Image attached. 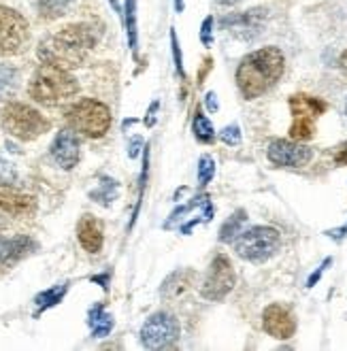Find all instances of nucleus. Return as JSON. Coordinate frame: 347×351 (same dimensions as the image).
Masks as SVG:
<instances>
[{"label": "nucleus", "instance_id": "obj_1", "mask_svg": "<svg viewBox=\"0 0 347 351\" xmlns=\"http://www.w3.org/2000/svg\"><path fill=\"white\" fill-rule=\"evenodd\" d=\"M96 40L98 34L92 26L73 24L45 38L38 47V58L60 69H73L86 60V56L96 45Z\"/></svg>", "mask_w": 347, "mask_h": 351}, {"label": "nucleus", "instance_id": "obj_2", "mask_svg": "<svg viewBox=\"0 0 347 351\" xmlns=\"http://www.w3.org/2000/svg\"><path fill=\"white\" fill-rule=\"evenodd\" d=\"M285 69V58L277 47H262L243 58L237 71V86L241 94L252 100L269 92Z\"/></svg>", "mask_w": 347, "mask_h": 351}, {"label": "nucleus", "instance_id": "obj_3", "mask_svg": "<svg viewBox=\"0 0 347 351\" xmlns=\"http://www.w3.org/2000/svg\"><path fill=\"white\" fill-rule=\"evenodd\" d=\"M77 92H79L77 79L67 69L47 64V62H43V64L36 69L28 86L30 98H34L40 105H49V107L60 105V102H64Z\"/></svg>", "mask_w": 347, "mask_h": 351}, {"label": "nucleus", "instance_id": "obj_4", "mask_svg": "<svg viewBox=\"0 0 347 351\" xmlns=\"http://www.w3.org/2000/svg\"><path fill=\"white\" fill-rule=\"evenodd\" d=\"M67 121L71 123L73 130L90 138H100L107 134L111 126V111L103 102H98L94 98H84L75 102L67 111Z\"/></svg>", "mask_w": 347, "mask_h": 351}, {"label": "nucleus", "instance_id": "obj_5", "mask_svg": "<svg viewBox=\"0 0 347 351\" xmlns=\"http://www.w3.org/2000/svg\"><path fill=\"white\" fill-rule=\"evenodd\" d=\"M0 123L11 136L19 141H34L36 136L49 130V121L32 107L22 105V102H9L7 107H3Z\"/></svg>", "mask_w": 347, "mask_h": 351}, {"label": "nucleus", "instance_id": "obj_6", "mask_svg": "<svg viewBox=\"0 0 347 351\" xmlns=\"http://www.w3.org/2000/svg\"><path fill=\"white\" fill-rule=\"evenodd\" d=\"M281 245V237L275 228H267V226H256L241 232L235 239V252L250 262H264L269 260Z\"/></svg>", "mask_w": 347, "mask_h": 351}, {"label": "nucleus", "instance_id": "obj_7", "mask_svg": "<svg viewBox=\"0 0 347 351\" xmlns=\"http://www.w3.org/2000/svg\"><path fill=\"white\" fill-rule=\"evenodd\" d=\"M30 38V26L17 11L0 5V53H19Z\"/></svg>", "mask_w": 347, "mask_h": 351}, {"label": "nucleus", "instance_id": "obj_8", "mask_svg": "<svg viewBox=\"0 0 347 351\" xmlns=\"http://www.w3.org/2000/svg\"><path fill=\"white\" fill-rule=\"evenodd\" d=\"M232 287H235L232 264L226 256H217L209 266V273H207L205 281H202L200 294H202V298L217 302V300L226 298Z\"/></svg>", "mask_w": 347, "mask_h": 351}, {"label": "nucleus", "instance_id": "obj_9", "mask_svg": "<svg viewBox=\"0 0 347 351\" xmlns=\"http://www.w3.org/2000/svg\"><path fill=\"white\" fill-rule=\"evenodd\" d=\"M179 337V324L169 313L152 315L141 330V341L147 349H165Z\"/></svg>", "mask_w": 347, "mask_h": 351}, {"label": "nucleus", "instance_id": "obj_10", "mask_svg": "<svg viewBox=\"0 0 347 351\" xmlns=\"http://www.w3.org/2000/svg\"><path fill=\"white\" fill-rule=\"evenodd\" d=\"M267 11L264 9H252L245 13H235L222 19L224 30H228L232 36L243 38V40H254L256 36H260L264 22H267Z\"/></svg>", "mask_w": 347, "mask_h": 351}, {"label": "nucleus", "instance_id": "obj_11", "mask_svg": "<svg viewBox=\"0 0 347 351\" xmlns=\"http://www.w3.org/2000/svg\"><path fill=\"white\" fill-rule=\"evenodd\" d=\"M311 149L300 145V143H292V141H273L269 145V160L277 167H290V169H298L304 167L311 160Z\"/></svg>", "mask_w": 347, "mask_h": 351}, {"label": "nucleus", "instance_id": "obj_12", "mask_svg": "<svg viewBox=\"0 0 347 351\" xmlns=\"http://www.w3.org/2000/svg\"><path fill=\"white\" fill-rule=\"evenodd\" d=\"M262 326L273 339H279V341L290 339L296 332V322H294L292 313L281 304L267 306V311L262 315Z\"/></svg>", "mask_w": 347, "mask_h": 351}, {"label": "nucleus", "instance_id": "obj_13", "mask_svg": "<svg viewBox=\"0 0 347 351\" xmlns=\"http://www.w3.org/2000/svg\"><path fill=\"white\" fill-rule=\"evenodd\" d=\"M36 209V202L32 196L13 190L11 185L0 183V211L13 217H28Z\"/></svg>", "mask_w": 347, "mask_h": 351}, {"label": "nucleus", "instance_id": "obj_14", "mask_svg": "<svg viewBox=\"0 0 347 351\" xmlns=\"http://www.w3.org/2000/svg\"><path fill=\"white\" fill-rule=\"evenodd\" d=\"M51 156L62 169L71 171L79 162V138L73 130H62L58 132L53 145H51Z\"/></svg>", "mask_w": 347, "mask_h": 351}, {"label": "nucleus", "instance_id": "obj_15", "mask_svg": "<svg viewBox=\"0 0 347 351\" xmlns=\"http://www.w3.org/2000/svg\"><path fill=\"white\" fill-rule=\"evenodd\" d=\"M77 237L86 252L98 254L103 250V223H100L96 217H92V215L81 217V221L77 226Z\"/></svg>", "mask_w": 347, "mask_h": 351}, {"label": "nucleus", "instance_id": "obj_16", "mask_svg": "<svg viewBox=\"0 0 347 351\" xmlns=\"http://www.w3.org/2000/svg\"><path fill=\"white\" fill-rule=\"evenodd\" d=\"M30 250H34V243L28 237H0V264H13L19 258H24Z\"/></svg>", "mask_w": 347, "mask_h": 351}, {"label": "nucleus", "instance_id": "obj_17", "mask_svg": "<svg viewBox=\"0 0 347 351\" xmlns=\"http://www.w3.org/2000/svg\"><path fill=\"white\" fill-rule=\"evenodd\" d=\"M17 84H19V73L9 64H0V100L11 98L17 90Z\"/></svg>", "mask_w": 347, "mask_h": 351}, {"label": "nucleus", "instance_id": "obj_18", "mask_svg": "<svg viewBox=\"0 0 347 351\" xmlns=\"http://www.w3.org/2000/svg\"><path fill=\"white\" fill-rule=\"evenodd\" d=\"M90 326H92L94 337L103 339V337H107L111 332L113 317L103 311V306H96V308H92V313H90Z\"/></svg>", "mask_w": 347, "mask_h": 351}, {"label": "nucleus", "instance_id": "obj_19", "mask_svg": "<svg viewBox=\"0 0 347 351\" xmlns=\"http://www.w3.org/2000/svg\"><path fill=\"white\" fill-rule=\"evenodd\" d=\"M71 5H73V0H38V13L45 19H56V17H62Z\"/></svg>", "mask_w": 347, "mask_h": 351}, {"label": "nucleus", "instance_id": "obj_20", "mask_svg": "<svg viewBox=\"0 0 347 351\" xmlns=\"http://www.w3.org/2000/svg\"><path fill=\"white\" fill-rule=\"evenodd\" d=\"M245 211H237L235 215H230L228 217V221L222 226V230H219V241H224V243H230V241H235L239 234H241V228L245 226Z\"/></svg>", "mask_w": 347, "mask_h": 351}, {"label": "nucleus", "instance_id": "obj_21", "mask_svg": "<svg viewBox=\"0 0 347 351\" xmlns=\"http://www.w3.org/2000/svg\"><path fill=\"white\" fill-rule=\"evenodd\" d=\"M67 287H69L67 283H60V285L51 287V290L38 294L36 296V304H38L40 311H43V308H49V306H53V304H58L60 300H62V296L67 294Z\"/></svg>", "mask_w": 347, "mask_h": 351}, {"label": "nucleus", "instance_id": "obj_22", "mask_svg": "<svg viewBox=\"0 0 347 351\" xmlns=\"http://www.w3.org/2000/svg\"><path fill=\"white\" fill-rule=\"evenodd\" d=\"M126 26H128V43L136 49V3L126 0Z\"/></svg>", "mask_w": 347, "mask_h": 351}, {"label": "nucleus", "instance_id": "obj_23", "mask_svg": "<svg viewBox=\"0 0 347 351\" xmlns=\"http://www.w3.org/2000/svg\"><path fill=\"white\" fill-rule=\"evenodd\" d=\"M194 132H196V138L198 141H211L213 138V128H211V121L202 115L200 111L196 113V117H194Z\"/></svg>", "mask_w": 347, "mask_h": 351}, {"label": "nucleus", "instance_id": "obj_24", "mask_svg": "<svg viewBox=\"0 0 347 351\" xmlns=\"http://www.w3.org/2000/svg\"><path fill=\"white\" fill-rule=\"evenodd\" d=\"M115 196H117V185H115L113 179H103V183H100V190L92 194V198H96L98 202H103V204H109Z\"/></svg>", "mask_w": 347, "mask_h": 351}, {"label": "nucleus", "instance_id": "obj_25", "mask_svg": "<svg viewBox=\"0 0 347 351\" xmlns=\"http://www.w3.org/2000/svg\"><path fill=\"white\" fill-rule=\"evenodd\" d=\"M215 175V162L209 156H202L198 162V183L200 185H207Z\"/></svg>", "mask_w": 347, "mask_h": 351}, {"label": "nucleus", "instance_id": "obj_26", "mask_svg": "<svg viewBox=\"0 0 347 351\" xmlns=\"http://www.w3.org/2000/svg\"><path fill=\"white\" fill-rule=\"evenodd\" d=\"M222 141L228 143V145H239L241 143V128L237 126V123H232V126H226L222 132H219Z\"/></svg>", "mask_w": 347, "mask_h": 351}, {"label": "nucleus", "instance_id": "obj_27", "mask_svg": "<svg viewBox=\"0 0 347 351\" xmlns=\"http://www.w3.org/2000/svg\"><path fill=\"white\" fill-rule=\"evenodd\" d=\"M15 179H17V175H15L13 164L0 156V183H13Z\"/></svg>", "mask_w": 347, "mask_h": 351}, {"label": "nucleus", "instance_id": "obj_28", "mask_svg": "<svg viewBox=\"0 0 347 351\" xmlns=\"http://www.w3.org/2000/svg\"><path fill=\"white\" fill-rule=\"evenodd\" d=\"M211 26H213V17H207L205 22H202V28H200V38H202V45L205 47L211 45Z\"/></svg>", "mask_w": 347, "mask_h": 351}, {"label": "nucleus", "instance_id": "obj_29", "mask_svg": "<svg viewBox=\"0 0 347 351\" xmlns=\"http://www.w3.org/2000/svg\"><path fill=\"white\" fill-rule=\"evenodd\" d=\"M171 43H173V56H175V66L177 71L183 75V60H181V51H179V43H177V34L171 32Z\"/></svg>", "mask_w": 347, "mask_h": 351}, {"label": "nucleus", "instance_id": "obj_30", "mask_svg": "<svg viewBox=\"0 0 347 351\" xmlns=\"http://www.w3.org/2000/svg\"><path fill=\"white\" fill-rule=\"evenodd\" d=\"M331 262H333V260H331V258H328V260H326V262H324V264H322V266H320V268H318V271H315V273H313V275H311V279H309V281H307V285H309V287H313V285H315V281H318V279H320V277H322V273H324V268H326V266H328V264H331Z\"/></svg>", "mask_w": 347, "mask_h": 351}, {"label": "nucleus", "instance_id": "obj_31", "mask_svg": "<svg viewBox=\"0 0 347 351\" xmlns=\"http://www.w3.org/2000/svg\"><path fill=\"white\" fill-rule=\"evenodd\" d=\"M331 239H335V241H341V239H345L347 237V223L343 226V228H337V230H328L326 232Z\"/></svg>", "mask_w": 347, "mask_h": 351}, {"label": "nucleus", "instance_id": "obj_32", "mask_svg": "<svg viewBox=\"0 0 347 351\" xmlns=\"http://www.w3.org/2000/svg\"><path fill=\"white\" fill-rule=\"evenodd\" d=\"M335 162H337V164H347V145H343V147L337 152Z\"/></svg>", "mask_w": 347, "mask_h": 351}, {"label": "nucleus", "instance_id": "obj_33", "mask_svg": "<svg viewBox=\"0 0 347 351\" xmlns=\"http://www.w3.org/2000/svg\"><path fill=\"white\" fill-rule=\"evenodd\" d=\"M217 96L211 92V94H207V107H209V111H217V100H215Z\"/></svg>", "mask_w": 347, "mask_h": 351}, {"label": "nucleus", "instance_id": "obj_34", "mask_svg": "<svg viewBox=\"0 0 347 351\" xmlns=\"http://www.w3.org/2000/svg\"><path fill=\"white\" fill-rule=\"evenodd\" d=\"M141 143H143L141 138H132V145H130V152H128V154H130V158H134V156L139 154V147H141Z\"/></svg>", "mask_w": 347, "mask_h": 351}, {"label": "nucleus", "instance_id": "obj_35", "mask_svg": "<svg viewBox=\"0 0 347 351\" xmlns=\"http://www.w3.org/2000/svg\"><path fill=\"white\" fill-rule=\"evenodd\" d=\"M219 5H226V7H232V5H237L239 0H217Z\"/></svg>", "mask_w": 347, "mask_h": 351}, {"label": "nucleus", "instance_id": "obj_36", "mask_svg": "<svg viewBox=\"0 0 347 351\" xmlns=\"http://www.w3.org/2000/svg\"><path fill=\"white\" fill-rule=\"evenodd\" d=\"M175 9H177L179 13L183 11V0H175Z\"/></svg>", "mask_w": 347, "mask_h": 351}, {"label": "nucleus", "instance_id": "obj_37", "mask_svg": "<svg viewBox=\"0 0 347 351\" xmlns=\"http://www.w3.org/2000/svg\"><path fill=\"white\" fill-rule=\"evenodd\" d=\"M341 64H343V66L347 69V49H345V53L341 56Z\"/></svg>", "mask_w": 347, "mask_h": 351}, {"label": "nucleus", "instance_id": "obj_38", "mask_svg": "<svg viewBox=\"0 0 347 351\" xmlns=\"http://www.w3.org/2000/svg\"><path fill=\"white\" fill-rule=\"evenodd\" d=\"M3 226H5V223H3V219H0V228H3Z\"/></svg>", "mask_w": 347, "mask_h": 351}, {"label": "nucleus", "instance_id": "obj_39", "mask_svg": "<svg viewBox=\"0 0 347 351\" xmlns=\"http://www.w3.org/2000/svg\"><path fill=\"white\" fill-rule=\"evenodd\" d=\"M345 113H347V105H345Z\"/></svg>", "mask_w": 347, "mask_h": 351}]
</instances>
